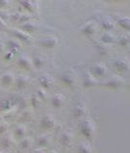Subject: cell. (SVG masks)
I'll return each instance as SVG.
<instances>
[{
  "instance_id": "9",
  "label": "cell",
  "mask_w": 130,
  "mask_h": 153,
  "mask_svg": "<svg viewBox=\"0 0 130 153\" xmlns=\"http://www.w3.org/2000/svg\"><path fill=\"white\" fill-rule=\"evenodd\" d=\"M8 0H0V7H2V8H4V7H6L7 5H8Z\"/></svg>"
},
{
  "instance_id": "10",
  "label": "cell",
  "mask_w": 130,
  "mask_h": 153,
  "mask_svg": "<svg viewBox=\"0 0 130 153\" xmlns=\"http://www.w3.org/2000/svg\"><path fill=\"white\" fill-rule=\"evenodd\" d=\"M3 48H4V46H3V45L1 42H0V53H1V52L3 51Z\"/></svg>"
},
{
  "instance_id": "5",
  "label": "cell",
  "mask_w": 130,
  "mask_h": 153,
  "mask_svg": "<svg viewBox=\"0 0 130 153\" xmlns=\"http://www.w3.org/2000/svg\"><path fill=\"white\" fill-rule=\"evenodd\" d=\"M129 42H130V38L127 36H123L120 39V42L121 45H127Z\"/></svg>"
},
{
  "instance_id": "4",
  "label": "cell",
  "mask_w": 130,
  "mask_h": 153,
  "mask_svg": "<svg viewBox=\"0 0 130 153\" xmlns=\"http://www.w3.org/2000/svg\"><path fill=\"white\" fill-rule=\"evenodd\" d=\"M102 26H103L104 29L110 30V29H112L113 27H114V24H113V22L110 20H105V21H103V22H102Z\"/></svg>"
},
{
  "instance_id": "8",
  "label": "cell",
  "mask_w": 130,
  "mask_h": 153,
  "mask_svg": "<svg viewBox=\"0 0 130 153\" xmlns=\"http://www.w3.org/2000/svg\"><path fill=\"white\" fill-rule=\"evenodd\" d=\"M9 46H11V48H16V47L19 46V45H17L16 42L10 41V42H9Z\"/></svg>"
},
{
  "instance_id": "11",
  "label": "cell",
  "mask_w": 130,
  "mask_h": 153,
  "mask_svg": "<svg viewBox=\"0 0 130 153\" xmlns=\"http://www.w3.org/2000/svg\"><path fill=\"white\" fill-rule=\"evenodd\" d=\"M2 25H4V23H3V21L1 19V17H0V26H2Z\"/></svg>"
},
{
  "instance_id": "2",
  "label": "cell",
  "mask_w": 130,
  "mask_h": 153,
  "mask_svg": "<svg viewBox=\"0 0 130 153\" xmlns=\"http://www.w3.org/2000/svg\"><path fill=\"white\" fill-rule=\"evenodd\" d=\"M13 34H14L16 38H19V39H20V40H23V41H27L29 39V37L25 33L20 32V31H19V30H14V31H13Z\"/></svg>"
},
{
  "instance_id": "7",
  "label": "cell",
  "mask_w": 130,
  "mask_h": 153,
  "mask_svg": "<svg viewBox=\"0 0 130 153\" xmlns=\"http://www.w3.org/2000/svg\"><path fill=\"white\" fill-rule=\"evenodd\" d=\"M112 39H113V38L110 36V35H104V36L102 37V40H103L104 42H112V41H113Z\"/></svg>"
},
{
  "instance_id": "1",
  "label": "cell",
  "mask_w": 130,
  "mask_h": 153,
  "mask_svg": "<svg viewBox=\"0 0 130 153\" xmlns=\"http://www.w3.org/2000/svg\"><path fill=\"white\" fill-rule=\"evenodd\" d=\"M119 23L120 26H123L125 29L130 30V19L129 17H123V19H120L119 20Z\"/></svg>"
},
{
  "instance_id": "3",
  "label": "cell",
  "mask_w": 130,
  "mask_h": 153,
  "mask_svg": "<svg viewBox=\"0 0 130 153\" xmlns=\"http://www.w3.org/2000/svg\"><path fill=\"white\" fill-rule=\"evenodd\" d=\"M13 80V78L11 76V74H4V75L2 76V83L4 85H9V84H11V82Z\"/></svg>"
},
{
  "instance_id": "6",
  "label": "cell",
  "mask_w": 130,
  "mask_h": 153,
  "mask_svg": "<svg viewBox=\"0 0 130 153\" xmlns=\"http://www.w3.org/2000/svg\"><path fill=\"white\" fill-rule=\"evenodd\" d=\"M94 26L92 27V24H89L88 26H86L85 27L86 33H92V32H94Z\"/></svg>"
}]
</instances>
